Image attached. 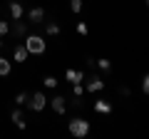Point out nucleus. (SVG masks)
I'll use <instances>...</instances> for the list:
<instances>
[{
  "instance_id": "nucleus-15",
  "label": "nucleus",
  "mask_w": 149,
  "mask_h": 139,
  "mask_svg": "<svg viewBox=\"0 0 149 139\" xmlns=\"http://www.w3.org/2000/svg\"><path fill=\"white\" fill-rule=\"evenodd\" d=\"M95 67H100L102 72H112V60H107V57H100V60H95Z\"/></svg>"
},
{
  "instance_id": "nucleus-5",
  "label": "nucleus",
  "mask_w": 149,
  "mask_h": 139,
  "mask_svg": "<svg viewBox=\"0 0 149 139\" xmlns=\"http://www.w3.org/2000/svg\"><path fill=\"white\" fill-rule=\"evenodd\" d=\"M85 92H100V90H104V80H102V77H97V75H92V77H85Z\"/></svg>"
},
{
  "instance_id": "nucleus-3",
  "label": "nucleus",
  "mask_w": 149,
  "mask_h": 139,
  "mask_svg": "<svg viewBox=\"0 0 149 139\" xmlns=\"http://www.w3.org/2000/svg\"><path fill=\"white\" fill-rule=\"evenodd\" d=\"M25 104H27V109H30V112H42V109L47 107V97H45L42 92H30Z\"/></svg>"
},
{
  "instance_id": "nucleus-11",
  "label": "nucleus",
  "mask_w": 149,
  "mask_h": 139,
  "mask_svg": "<svg viewBox=\"0 0 149 139\" xmlns=\"http://www.w3.org/2000/svg\"><path fill=\"white\" fill-rule=\"evenodd\" d=\"M10 32L15 35L17 40H22L27 35V22H22V20H15V25H10Z\"/></svg>"
},
{
  "instance_id": "nucleus-12",
  "label": "nucleus",
  "mask_w": 149,
  "mask_h": 139,
  "mask_svg": "<svg viewBox=\"0 0 149 139\" xmlns=\"http://www.w3.org/2000/svg\"><path fill=\"white\" fill-rule=\"evenodd\" d=\"M42 27H45V35H47V38H57V35H60V25L55 20H45Z\"/></svg>"
},
{
  "instance_id": "nucleus-1",
  "label": "nucleus",
  "mask_w": 149,
  "mask_h": 139,
  "mask_svg": "<svg viewBox=\"0 0 149 139\" xmlns=\"http://www.w3.org/2000/svg\"><path fill=\"white\" fill-rule=\"evenodd\" d=\"M22 45H25V50L30 55H42L45 50H47V42H45L42 35H30V32L22 38Z\"/></svg>"
},
{
  "instance_id": "nucleus-4",
  "label": "nucleus",
  "mask_w": 149,
  "mask_h": 139,
  "mask_svg": "<svg viewBox=\"0 0 149 139\" xmlns=\"http://www.w3.org/2000/svg\"><path fill=\"white\" fill-rule=\"evenodd\" d=\"M27 17V25H42L45 22V8H30L25 13Z\"/></svg>"
},
{
  "instance_id": "nucleus-19",
  "label": "nucleus",
  "mask_w": 149,
  "mask_h": 139,
  "mask_svg": "<svg viewBox=\"0 0 149 139\" xmlns=\"http://www.w3.org/2000/svg\"><path fill=\"white\" fill-rule=\"evenodd\" d=\"M72 95H74V97H82V95H85V87H82V82H74V85H72Z\"/></svg>"
},
{
  "instance_id": "nucleus-13",
  "label": "nucleus",
  "mask_w": 149,
  "mask_h": 139,
  "mask_svg": "<svg viewBox=\"0 0 149 139\" xmlns=\"http://www.w3.org/2000/svg\"><path fill=\"white\" fill-rule=\"evenodd\" d=\"M95 112H100V114H109L112 112V104L107 99H95Z\"/></svg>"
},
{
  "instance_id": "nucleus-18",
  "label": "nucleus",
  "mask_w": 149,
  "mask_h": 139,
  "mask_svg": "<svg viewBox=\"0 0 149 139\" xmlns=\"http://www.w3.org/2000/svg\"><path fill=\"white\" fill-rule=\"evenodd\" d=\"M8 32H10V22H8V20H3V17H0V40L5 38Z\"/></svg>"
},
{
  "instance_id": "nucleus-7",
  "label": "nucleus",
  "mask_w": 149,
  "mask_h": 139,
  "mask_svg": "<svg viewBox=\"0 0 149 139\" xmlns=\"http://www.w3.org/2000/svg\"><path fill=\"white\" fill-rule=\"evenodd\" d=\"M8 10H10L13 20H22V15H25V5H22V0H10Z\"/></svg>"
},
{
  "instance_id": "nucleus-2",
  "label": "nucleus",
  "mask_w": 149,
  "mask_h": 139,
  "mask_svg": "<svg viewBox=\"0 0 149 139\" xmlns=\"http://www.w3.org/2000/svg\"><path fill=\"white\" fill-rule=\"evenodd\" d=\"M67 129H70V134H72V137L85 139L87 134H90V122H87L85 117H72V119L67 122Z\"/></svg>"
},
{
  "instance_id": "nucleus-14",
  "label": "nucleus",
  "mask_w": 149,
  "mask_h": 139,
  "mask_svg": "<svg viewBox=\"0 0 149 139\" xmlns=\"http://www.w3.org/2000/svg\"><path fill=\"white\" fill-rule=\"evenodd\" d=\"M10 72H13V65H10V60L0 55V77H8Z\"/></svg>"
},
{
  "instance_id": "nucleus-20",
  "label": "nucleus",
  "mask_w": 149,
  "mask_h": 139,
  "mask_svg": "<svg viewBox=\"0 0 149 139\" xmlns=\"http://www.w3.org/2000/svg\"><path fill=\"white\" fill-rule=\"evenodd\" d=\"M70 10H72V13H80L82 10V0H70Z\"/></svg>"
},
{
  "instance_id": "nucleus-9",
  "label": "nucleus",
  "mask_w": 149,
  "mask_h": 139,
  "mask_svg": "<svg viewBox=\"0 0 149 139\" xmlns=\"http://www.w3.org/2000/svg\"><path fill=\"white\" fill-rule=\"evenodd\" d=\"M27 57H30V52L25 50V45L17 42L15 47H13V60H15V62H27Z\"/></svg>"
},
{
  "instance_id": "nucleus-17",
  "label": "nucleus",
  "mask_w": 149,
  "mask_h": 139,
  "mask_svg": "<svg viewBox=\"0 0 149 139\" xmlns=\"http://www.w3.org/2000/svg\"><path fill=\"white\" fill-rule=\"evenodd\" d=\"M42 85L47 87V90H55V87H57V77H52V75H47V77H45V80H42Z\"/></svg>"
},
{
  "instance_id": "nucleus-24",
  "label": "nucleus",
  "mask_w": 149,
  "mask_h": 139,
  "mask_svg": "<svg viewBox=\"0 0 149 139\" xmlns=\"http://www.w3.org/2000/svg\"><path fill=\"white\" fill-rule=\"evenodd\" d=\"M0 10H3V5H0Z\"/></svg>"
},
{
  "instance_id": "nucleus-6",
  "label": "nucleus",
  "mask_w": 149,
  "mask_h": 139,
  "mask_svg": "<svg viewBox=\"0 0 149 139\" xmlns=\"http://www.w3.org/2000/svg\"><path fill=\"white\" fill-rule=\"evenodd\" d=\"M47 104L52 107L55 114H65L67 112V97H62V95H55L52 99H47Z\"/></svg>"
},
{
  "instance_id": "nucleus-21",
  "label": "nucleus",
  "mask_w": 149,
  "mask_h": 139,
  "mask_svg": "<svg viewBox=\"0 0 149 139\" xmlns=\"http://www.w3.org/2000/svg\"><path fill=\"white\" fill-rule=\"evenodd\" d=\"M77 32H80L82 38H85L87 32H90V27H87V25H85V22H77Z\"/></svg>"
},
{
  "instance_id": "nucleus-16",
  "label": "nucleus",
  "mask_w": 149,
  "mask_h": 139,
  "mask_svg": "<svg viewBox=\"0 0 149 139\" xmlns=\"http://www.w3.org/2000/svg\"><path fill=\"white\" fill-rule=\"evenodd\" d=\"M27 95H30V92H25V90L17 92V95H15V107H22V104H25V102H27Z\"/></svg>"
},
{
  "instance_id": "nucleus-23",
  "label": "nucleus",
  "mask_w": 149,
  "mask_h": 139,
  "mask_svg": "<svg viewBox=\"0 0 149 139\" xmlns=\"http://www.w3.org/2000/svg\"><path fill=\"white\" fill-rule=\"evenodd\" d=\"M119 95H122L124 99H129V97H132V90H129V87H119Z\"/></svg>"
},
{
  "instance_id": "nucleus-22",
  "label": "nucleus",
  "mask_w": 149,
  "mask_h": 139,
  "mask_svg": "<svg viewBox=\"0 0 149 139\" xmlns=\"http://www.w3.org/2000/svg\"><path fill=\"white\" fill-rule=\"evenodd\" d=\"M142 92H144V95H149V77L147 75L142 77Z\"/></svg>"
},
{
  "instance_id": "nucleus-10",
  "label": "nucleus",
  "mask_w": 149,
  "mask_h": 139,
  "mask_svg": "<svg viewBox=\"0 0 149 139\" xmlns=\"http://www.w3.org/2000/svg\"><path fill=\"white\" fill-rule=\"evenodd\" d=\"M65 80L72 82V85H74V82H82V80H85V72H82V70H74V67H67V70H65Z\"/></svg>"
},
{
  "instance_id": "nucleus-8",
  "label": "nucleus",
  "mask_w": 149,
  "mask_h": 139,
  "mask_svg": "<svg viewBox=\"0 0 149 139\" xmlns=\"http://www.w3.org/2000/svg\"><path fill=\"white\" fill-rule=\"evenodd\" d=\"M10 122L15 124L17 129H25V127H27V119H25V112H22V109H17V107H15V109H13V112H10Z\"/></svg>"
}]
</instances>
